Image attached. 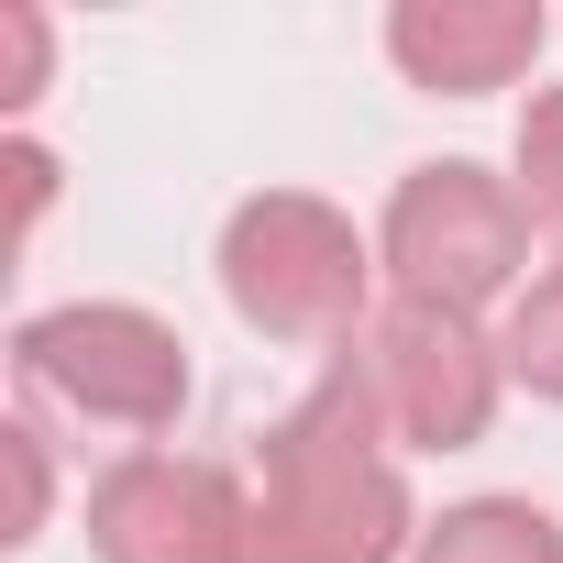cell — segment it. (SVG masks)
Masks as SVG:
<instances>
[{"mask_svg": "<svg viewBox=\"0 0 563 563\" xmlns=\"http://www.w3.org/2000/svg\"><path fill=\"white\" fill-rule=\"evenodd\" d=\"M541 0H398L387 12V67L431 100H486L541 67Z\"/></svg>", "mask_w": 563, "mask_h": 563, "instance_id": "cell-7", "label": "cell"}, {"mask_svg": "<svg viewBox=\"0 0 563 563\" xmlns=\"http://www.w3.org/2000/svg\"><path fill=\"white\" fill-rule=\"evenodd\" d=\"M409 563H563V519L541 497H464L420 530Z\"/></svg>", "mask_w": 563, "mask_h": 563, "instance_id": "cell-8", "label": "cell"}, {"mask_svg": "<svg viewBox=\"0 0 563 563\" xmlns=\"http://www.w3.org/2000/svg\"><path fill=\"white\" fill-rule=\"evenodd\" d=\"M12 376L100 431H166L188 409V343L144 299H67L12 332Z\"/></svg>", "mask_w": 563, "mask_h": 563, "instance_id": "cell-4", "label": "cell"}, {"mask_svg": "<svg viewBox=\"0 0 563 563\" xmlns=\"http://www.w3.org/2000/svg\"><path fill=\"white\" fill-rule=\"evenodd\" d=\"M0 453H12V486H23V497H12V541H34V530H45V497H56V475H45V431L12 420V431H0Z\"/></svg>", "mask_w": 563, "mask_h": 563, "instance_id": "cell-11", "label": "cell"}, {"mask_svg": "<svg viewBox=\"0 0 563 563\" xmlns=\"http://www.w3.org/2000/svg\"><path fill=\"white\" fill-rule=\"evenodd\" d=\"M376 265H387V299H420V310H497L530 288V210L497 166L475 155H431L387 188V221H376Z\"/></svg>", "mask_w": 563, "mask_h": 563, "instance_id": "cell-3", "label": "cell"}, {"mask_svg": "<svg viewBox=\"0 0 563 563\" xmlns=\"http://www.w3.org/2000/svg\"><path fill=\"white\" fill-rule=\"evenodd\" d=\"M254 486L199 453H122L89 486V552L100 563H243Z\"/></svg>", "mask_w": 563, "mask_h": 563, "instance_id": "cell-6", "label": "cell"}, {"mask_svg": "<svg viewBox=\"0 0 563 563\" xmlns=\"http://www.w3.org/2000/svg\"><path fill=\"white\" fill-rule=\"evenodd\" d=\"M420 508H409V464L376 420L365 365L343 354L254 453V530L243 563H409L420 552Z\"/></svg>", "mask_w": 563, "mask_h": 563, "instance_id": "cell-1", "label": "cell"}, {"mask_svg": "<svg viewBox=\"0 0 563 563\" xmlns=\"http://www.w3.org/2000/svg\"><path fill=\"white\" fill-rule=\"evenodd\" d=\"M376 232H354V210H332L321 188H254L221 221V299L265 332V343H365L376 299Z\"/></svg>", "mask_w": 563, "mask_h": 563, "instance_id": "cell-2", "label": "cell"}, {"mask_svg": "<svg viewBox=\"0 0 563 563\" xmlns=\"http://www.w3.org/2000/svg\"><path fill=\"white\" fill-rule=\"evenodd\" d=\"M497 354H508V387H530V398H552V409H563V265H541L530 288L508 299Z\"/></svg>", "mask_w": 563, "mask_h": 563, "instance_id": "cell-9", "label": "cell"}, {"mask_svg": "<svg viewBox=\"0 0 563 563\" xmlns=\"http://www.w3.org/2000/svg\"><path fill=\"white\" fill-rule=\"evenodd\" d=\"M0 45H12V111L45 100V12L34 0H0Z\"/></svg>", "mask_w": 563, "mask_h": 563, "instance_id": "cell-12", "label": "cell"}, {"mask_svg": "<svg viewBox=\"0 0 563 563\" xmlns=\"http://www.w3.org/2000/svg\"><path fill=\"white\" fill-rule=\"evenodd\" d=\"M365 387H376V420L398 453H464L497 431V398H508V354L475 310H420V299H387L354 343Z\"/></svg>", "mask_w": 563, "mask_h": 563, "instance_id": "cell-5", "label": "cell"}, {"mask_svg": "<svg viewBox=\"0 0 563 563\" xmlns=\"http://www.w3.org/2000/svg\"><path fill=\"white\" fill-rule=\"evenodd\" d=\"M508 188H519L530 232H552V243H563V78H552V89H530L519 144H508Z\"/></svg>", "mask_w": 563, "mask_h": 563, "instance_id": "cell-10", "label": "cell"}]
</instances>
